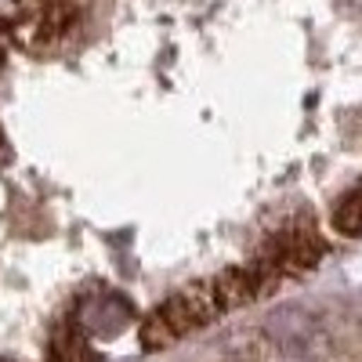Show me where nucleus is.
I'll return each mask as SVG.
<instances>
[{"label":"nucleus","instance_id":"1","mask_svg":"<svg viewBox=\"0 0 362 362\" xmlns=\"http://www.w3.org/2000/svg\"><path fill=\"white\" fill-rule=\"evenodd\" d=\"M218 315H221V305H218L214 286L210 283L189 286V290H181L177 297H170L167 305H160L153 315H148V322L141 326V344L148 351H163L174 341H181L185 334H192L196 326L214 322Z\"/></svg>","mask_w":362,"mask_h":362},{"label":"nucleus","instance_id":"2","mask_svg":"<svg viewBox=\"0 0 362 362\" xmlns=\"http://www.w3.org/2000/svg\"><path fill=\"white\" fill-rule=\"evenodd\" d=\"M51 362H98L76 326H62L51 341Z\"/></svg>","mask_w":362,"mask_h":362},{"label":"nucleus","instance_id":"3","mask_svg":"<svg viewBox=\"0 0 362 362\" xmlns=\"http://www.w3.org/2000/svg\"><path fill=\"white\" fill-rule=\"evenodd\" d=\"M334 225H337V232H344V235L362 232V185L351 189V192L337 203V210H334Z\"/></svg>","mask_w":362,"mask_h":362},{"label":"nucleus","instance_id":"4","mask_svg":"<svg viewBox=\"0 0 362 362\" xmlns=\"http://www.w3.org/2000/svg\"><path fill=\"white\" fill-rule=\"evenodd\" d=\"M8 156V148H4V138H0V160H4Z\"/></svg>","mask_w":362,"mask_h":362}]
</instances>
